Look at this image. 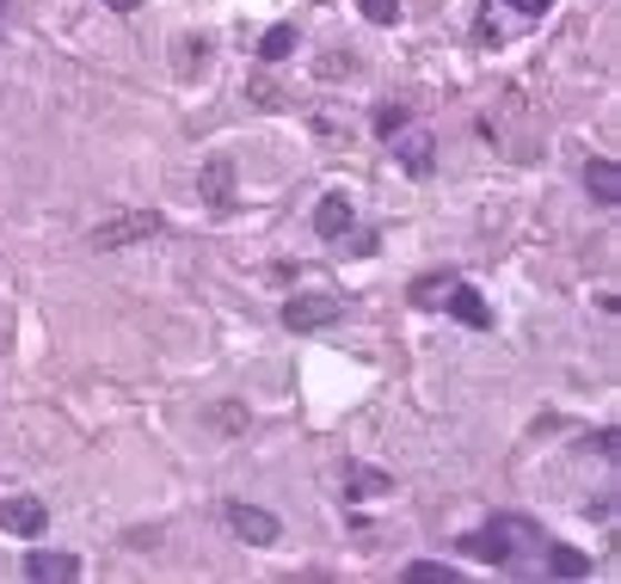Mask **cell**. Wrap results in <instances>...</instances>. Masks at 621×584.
Listing matches in <instances>:
<instances>
[{"instance_id":"6da1fadb","label":"cell","mask_w":621,"mask_h":584,"mask_svg":"<svg viewBox=\"0 0 621 584\" xmlns=\"http://www.w3.org/2000/svg\"><path fill=\"white\" fill-rule=\"evenodd\" d=\"M517 547H535V535H529L523 523H511V517H499V523H487V530L462 535V554H468V560H487V566H504V560H517Z\"/></svg>"},{"instance_id":"8992f818","label":"cell","mask_w":621,"mask_h":584,"mask_svg":"<svg viewBox=\"0 0 621 584\" xmlns=\"http://www.w3.org/2000/svg\"><path fill=\"white\" fill-rule=\"evenodd\" d=\"M198 198L210 203V210H234V160H228V154L203 160V173H198Z\"/></svg>"},{"instance_id":"7c38bea8","label":"cell","mask_w":621,"mask_h":584,"mask_svg":"<svg viewBox=\"0 0 621 584\" xmlns=\"http://www.w3.org/2000/svg\"><path fill=\"white\" fill-rule=\"evenodd\" d=\"M400 160H407L412 179H424L431 173V135H407V142H400Z\"/></svg>"},{"instance_id":"5b68a950","label":"cell","mask_w":621,"mask_h":584,"mask_svg":"<svg viewBox=\"0 0 621 584\" xmlns=\"http://www.w3.org/2000/svg\"><path fill=\"white\" fill-rule=\"evenodd\" d=\"M228 530H234L240 542H252V547H271V542H278V535H283V523L271 517V511H259V505H240V499H234V505H228Z\"/></svg>"},{"instance_id":"2e32d148","label":"cell","mask_w":621,"mask_h":584,"mask_svg":"<svg viewBox=\"0 0 621 584\" xmlns=\"http://www.w3.org/2000/svg\"><path fill=\"white\" fill-rule=\"evenodd\" d=\"M370 26H400V0H358Z\"/></svg>"},{"instance_id":"7a4b0ae2","label":"cell","mask_w":621,"mask_h":584,"mask_svg":"<svg viewBox=\"0 0 621 584\" xmlns=\"http://www.w3.org/2000/svg\"><path fill=\"white\" fill-rule=\"evenodd\" d=\"M160 234V215L154 210H136V215H118V222L93 228V246L99 253H123V246H136V240Z\"/></svg>"},{"instance_id":"e0dca14e","label":"cell","mask_w":621,"mask_h":584,"mask_svg":"<svg viewBox=\"0 0 621 584\" xmlns=\"http://www.w3.org/2000/svg\"><path fill=\"white\" fill-rule=\"evenodd\" d=\"M394 130H407V105H382V111H375V135H394Z\"/></svg>"},{"instance_id":"5bb4252c","label":"cell","mask_w":621,"mask_h":584,"mask_svg":"<svg viewBox=\"0 0 621 584\" xmlns=\"http://www.w3.org/2000/svg\"><path fill=\"white\" fill-rule=\"evenodd\" d=\"M412 584H462V572L455 566H437V560H419V566H407Z\"/></svg>"},{"instance_id":"9a60e30c","label":"cell","mask_w":621,"mask_h":584,"mask_svg":"<svg viewBox=\"0 0 621 584\" xmlns=\"http://www.w3.org/2000/svg\"><path fill=\"white\" fill-rule=\"evenodd\" d=\"M450 283H455V278H419V283H412V302H419V308H443Z\"/></svg>"},{"instance_id":"277c9868","label":"cell","mask_w":621,"mask_h":584,"mask_svg":"<svg viewBox=\"0 0 621 584\" xmlns=\"http://www.w3.org/2000/svg\"><path fill=\"white\" fill-rule=\"evenodd\" d=\"M43 523H50V511H43V499H26V492H7L0 499V530L7 535H43Z\"/></svg>"},{"instance_id":"d6986e66","label":"cell","mask_w":621,"mask_h":584,"mask_svg":"<svg viewBox=\"0 0 621 584\" xmlns=\"http://www.w3.org/2000/svg\"><path fill=\"white\" fill-rule=\"evenodd\" d=\"M504 7H517V13H548L554 0H504Z\"/></svg>"},{"instance_id":"ac0fdd59","label":"cell","mask_w":621,"mask_h":584,"mask_svg":"<svg viewBox=\"0 0 621 584\" xmlns=\"http://www.w3.org/2000/svg\"><path fill=\"white\" fill-rule=\"evenodd\" d=\"M203 50H210L203 38H198V43L186 38V43H179V68H186V74H191V68H203Z\"/></svg>"},{"instance_id":"8fae6325","label":"cell","mask_w":621,"mask_h":584,"mask_svg":"<svg viewBox=\"0 0 621 584\" xmlns=\"http://www.w3.org/2000/svg\"><path fill=\"white\" fill-rule=\"evenodd\" d=\"M548 572H554V578H584L591 560H584L579 547H548Z\"/></svg>"},{"instance_id":"9c48e42d","label":"cell","mask_w":621,"mask_h":584,"mask_svg":"<svg viewBox=\"0 0 621 584\" xmlns=\"http://www.w3.org/2000/svg\"><path fill=\"white\" fill-rule=\"evenodd\" d=\"M584 191H591L603 210H615V203H621V167H615L609 154H603V160H591V167H584Z\"/></svg>"},{"instance_id":"3957f363","label":"cell","mask_w":621,"mask_h":584,"mask_svg":"<svg viewBox=\"0 0 621 584\" xmlns=\"http://www.w3.org/2000/svg\"><path fill=\"white\" fill-rule=\"evenodd\" d=\"M332 320H339V295H327V290H308L296 302H283V326L290 332H314V326H332Z\"/></svg>"},{"instance_id":"30bf717a","label":"cell","mask_w":621,"mask_h":584,"mask_svg":"<svg viewBox=\"0 0 621 584\" xmlns=\"http://www.w3.org/2000/svg\"><path fill=\"white\" fill-rule=\"evenodd\" d=\"M26 578H38V584H68V578H80V560L74 554H26Z\"/></svg>"},{"instance_id":"ffe728a7","label":"cell","mask_w":621,"mask_h":584,"mask_svg":"<svg viewBox=\"0 0 621 584\" xmlns=\"http://www.w3.org/2000/svg\"><path fill=\"white\" fill-rule=\"evenodd\" d=\"M99 7H111V13H136L142 0H99Z\"/></svg>"},{"instance_id":"52a82bcc","label":"cell","mask_w":621,"mask_h":584,"mask_svg":"<svg viewBox=\"0 0 621 584\" xmlns=\"http://www.w3.org/2000/svg\"><path fill=\"white\" fill-rule=\"evenodd\" d=\"M351 222H358L351 198H344V191H327V198H320V210H314V234L320 240H344V234H351Z\"/></svg>"},{"instance_id":"4fadbf2b","label":"cell","mask_w":621,"mask_h":584,"mask_svg":"<svg viewBox=\"0 0 621 584\" xmlns=\"http://www.w3.org/2000/svg\"><path fill=\"white\" fill-rule=\"evenodd\" d=\"M290 50H296V26H271V31H264V43H259L264 62H283Z\"/></svg>"},{"instance_id":"ba28073f","label":"cell","mask_w":621,"mask_h":584,"mask_svg":"<svg viewBox=\"0 0 621 584\" xmlns=\"http://www.w3.org/2000/svg\"><path fill=\"white\" fill-rule=\"evenodd\" d=\"M443 308H450V314L462 320V326H474V332H487V326H492V308L480 302V290H468V283H450Z\"/></svg>"}]
</instances>
